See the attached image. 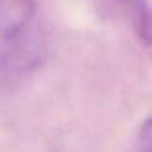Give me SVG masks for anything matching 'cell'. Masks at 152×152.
Wrapping results in <instances>:
<instances>
[{"label":"cell","instance_id":"3","mask_svg":"<svg viewBox=\"0 0 152 152\" xmlns=\"http://www.w3.org/2000/svg\"><path fill=\"white\" fill-rule=\"evenodd\" d=\"M137 152H152V116L145 119L139 129Z\"/></svg>","mask_w":152,"mask_h":152},{"label":"cell","instance_id":"2","mask_svg":"<svg viewBox=\"0 0 152 152\" xmlns=\"http://www.w3.org/2000/svg\"><path fill=\"white\" fill-rule=\"evenodd\" d=\"M34 12L36 0H0V39L26 31Z\"/></svg>","mask_w":152,"mask_h":152},{"label":"cell","instance_id":"4","mask_svg":"<svg viewBox=\"0 0 152 152\" xmlns=\"http://www.w3.org/2000/svg\"><path fill=\"white\" fill-rule=\"evenodd\" d=\"M116 2H119L121 5H124V7L129 10V13H131V12L137 7V4L141 2V0H116Z\"/></svg>","mask_w":152,"mask_h":152},{"label":"cell","instance_id":"1","mask_svg":"<svg viewBox=\"0 0 152 152\" xmlns=\"http://www.w3.org/2000/svg\"><path fill=\"white\" fill-rule=\"evenodd\" d=\"M44 59L39 34L26 31L0 39V90H8L25 80Z\"/></svg>","mask_w":152,"mask_h":152}]
</instances>
